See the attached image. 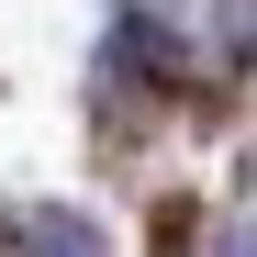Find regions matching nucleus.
Returning <instances> with one entry per match:
<instances>
[{
    "label": "nucleus",
    "mask_w": 257,
    "mask_h": 257,
    "mask_svg": "<svg viewBox=\"0 0 257 257\" xmlns=\"http://www.w3.org/2000/svg\"><path fill=\"white\" fill-rule=\"evenodd\" d=\"M23 246H34V257H112V246H101V224H90V212H67V201H45V212H34V224H23Z\"/></svg>",
    "instance_id": "obj_1"
},
{
    "label": "nucleus",
    "mask_w": 257,
    "mask_h": 257,
    "mask_svg": "<svg viewBox=\"0 0 257 257\" xmlns=\"http://www.w3.org/2000/svg\"><path fill=\"white\" fill-rule=\"evenodd\" d=\"M224 257H257V224H235V235H224Z\"/></svg>",
    "instance_id": "obj_2"
},
{
    "label": "nucleus",
    "mask_w": 257,
    "mask_h": 257,
    "mask_svg": "<svg viewBox=\"0 0 257 257\" xmlns=\"http://www.w3.org/2000/svg\"><path fill=\"white\" fill-rule=\"evenodd\" d=\"M135 12H190V0H135Z\"/></svg>",
    "instance_id": "obj_3"
}]
</instances>
